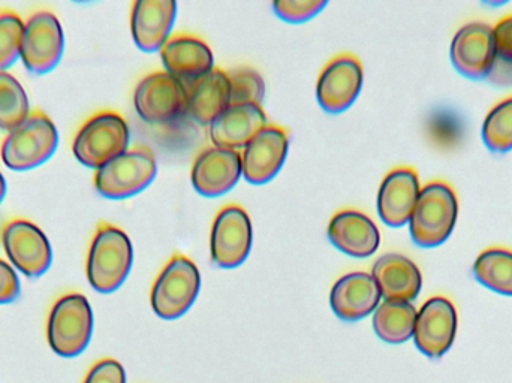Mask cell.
I'll return each instance as SVG.
<instances>
[{
  "instance_id": "34",
  "label": "cell",
  "mask_w": 512,
  "mask_h": 383,
  "mask_svg": "<svg viewBox=\"0 0 512 383\" xmlns=\"http://www.w3.org/2000/svg\"><path fill=\"white\" fill-rule=\"evenodd\" d=\"M20 297V280L14 268L0 259V304L12 303Z\"/></svg>"
},
{
  "instance_id": "3",
  "label": "cell",
  "mask_w": 512,
  "mask_h": 383,
  "mask_svg": "<svg viewBox=\"0 0 512 383\" xmlns=\"http://www.w3.org/2000/svg\"><path fill=\"white\" fill-rule=\"evenodd\" d=\"M459 216V199L450 185L432 182L421 189L409 231L417 246H441L450 238Z\"/></svg>"
},
{
  "instance_id": "16",
  "label": "cell",
  "mask_w": 512,
  "mask_h": 383,
  "mask_svg": "<svg viewBox=\"0 0 512 383\" xmlns=\"http://www.w3.org/2000/svg\"><path fill=\"white\" fill-rule=\"evenodd\" d=\"M242 174V155L237 150L210 147L195 159L192 185L201 195L213 198L230 192Z\"/></svg>"
},
{
  "instance_id": "18",
  "label": "cell",
  "mask_w": 512,
  "mask_h": 383,
  "mask_svg": "<svg viewBox=\"0 0 512 383\" xmlns=\"http://www.w3.org/2000/svg\"><path fill=\"white\" fill-rule=\"evenodd\" d=\"M174 0H138L132 5L131 30L140 50L153 53L162 50L176 21Z\"/></svg>"
},
{
  "instance_id": "31",
  "label": "cell",
  "mask_w": 512,
  "mask_h": 383,
  "mask_svg": "<svg viewBox=\"0 0 512 383\" xmlns=\"http://www.w3.org/2000/svg\"><path fill=\"white\" fill-rule=\"evenodd\" d=\"M231 83V105H259L265 95V83L259 72L242 68L228 74Z\"/></svg>"
},
{
  "instance_id": "33",
  "label": "cell",
  "mask_w": 512,
  "mask_h": 383,
  "mask_svg": "<svg viewBox=\"0 0 512 383\" xmlns=\"http://www.w3.org/2000/svg\"><path fill=\"white\" fill-rule=\"evenodd\" d=\"M83 383H126L125 369L116 360H102L90 369Z\"/></svg>"
},
{
  "instance_id": "32",
  "label": "cell",
  "mask_w": 512,
  "mask_h": 383,
  "mask_svg": "<svg viewBox=\"0 0 512 383\" xmlns=\"http://www.w3.org/2000/svg\"><path fill=\"white\" fill-rule=\"evenodd\" d=\"M327 6V0H276L273 9L277 17L288 23H304L318 15Z\"/></svg>"
},
{
  "instance_id": "12",
  "label": "cell",
  "mask_w": 512,
  "mask_h": 383,
  "mask_svg": "<svg viewBox=\"0 0 512 383\" xmlns=\"http://www.w3.org/2000/svg\"><path fill=\"white\" fill-rule=\"evenodd\" d=\"M363 66L354 54H340L322 69L316 84V98L327 113L348 110L363 87Z\"/></svg>"
},
{
  "instance_id": "21",
  "label": "cell",
  "mask_w": 512,
  "mask_h": 383,
  "mask_svg": "<svg viewBox=\"0 0 512 383\" xmlns=\"http://www.w3.org/2000/svg\"><path fill=\"white\" fill-rule=\"evenodd\" d=\"M331 243L354 258L372 256L381 244L378 226L367 214L355 210L337 213L328 225Z\"/></svg>"
},
{
  "instance_id": "22",
  "label": "cell",
  "mask_w": 512,
  "mask_h": 383,
  "mask_svg": "<svg viewBox=\"0 0 512 383\" xmlns=\"http://www.w3.org/2000/svg\"><path fill=\"white\" fill-rule=\"evenodd\" d=\"M267 126L259 105H231L210 125V138L219 149H245Z\"/></svg>"
},
{
  "instance_id": "1",
  "label": "cell",
  "mask_w": 512,
  "mask_h": 383,
  "mask_svg": "<svg viewBox=\"0 0 512 383\" xmlns=\"http://www.w3.org/2000/svg\"><path fill=\"white\" fill-rule=\"evenodd\" d=\"M134 261V249L125 231L101 223L87 253V279L95 291L110 294L125 282Z\"/></svg>"
},
{
  "instance_id": "35",
  "label": "cell",
  "mask_w": 512,
  "mask_h": 383,
  "mask_svg": "<svg viewBox=\"0 0 512 383\" xmlns=\"http://www.w3.org/2000/svg\"><path fill=\"white\" fill-rule=\"evenodd\" d=\"M6 193V182L5 177L0 173V204H2L3 198H5Z\"/></svg>"
},
{
  "instance_id": "9",
  "label": "cell",
  "mask_w": 512,
  "mask_h": 383,
  "mask_svg": "<svg viewBox=\"0 0 512 383\" xmlns=\"http://www.w3.org/2000/svg\"><path fill=\"white\" fill-rule=\"evenodd\" d=\"M0 238L9 261L24 276L47 273L53 253L47 235L38 225L24 219L9 220L2 226Z\"/></svg>"
},
{
  "instance_id": "25",
  "label": "cell",
  "mask_w": 512,
  "mask_h": 383,
  "mask_svg": "<svg viewBox=\"0 0 512 383\" xmlns=\"http://www.w3.org/2000/svg\"><path fill=\"white\" fill-rule=\"evenodd\" d=\"M417 309L408 301H385L373 316L376 336L390 345H400L414 337Z\"/></svg>"
},
{
  "instance_id": "29",
  "label": "cell",
  "mask_w": 512,
  "mask_h": 383,
  "mask_svg": "<svg viewBox=\"0 0 512 383\" xmlns=\"http://www.w3.org/2000/svg\"><path fill=\"white\" fill-rule=\"evenodd\" d=\"M495 63L487 80L496 86H512V14L493 27Z\"/></svg>"
},
{
  "instance_id": "28",
  "label": "cell",
  "mask_w": 512,
  "mask_h": 383,
  "mask_svg": "<svg viewBox=\"0 0 512 383\" xmlns=\"http://www.w3.org/2000/svg\"><path fill=\"white\" fill-rule=\"evenodd\" d=\"M483 141L493 153L511 152L512 150V96L498 102L483 123Z\"/></svg>"
},
{
  "instance_id": "11",
  "label": "cell",
  "mask_w": 512,
  "mask_h": 383,
  "mask_svg": "<svg viewBox=\"0 0 512 383\" xmlns=\"http://www.w3.org/2000/svg\"><path fill=\"white\" fill-rule=\"evenodd\" d=\"M252 223L242 207L228 205L219 211L210 235L212 259L218 267L236 268L249 256L252 247Z\"/></svg>"
},
{
  "instance_id": "6",
  "label": "cell",
  "mask_w": 512,
  "mask_h": 383,
  "mask_svg": "<svg viewBox=\"0 0 512 383\" xmlns=\"http://www.w3.org/2000/svg\"><path fill=\"white\" fill-rule=\"evenodd\" d=\"M156 158L149 147H134L96 170L95 188L105 198L125 199L155 180Z\"/></svg>"
},
{
  "instance_id": "7",
  "label": "cell",
  "mask_w": 512,
  "mask_h": 383,
  "mask_svg": "<svg viewBox=\"0 0 512 383\" xmlns=\"http://www.w3.org/2000/svg\"><path fill=\"white\" fill-rule=\"evenodd\" d=\"M197 265L183 255L173 256L152 288V307L159 318L173 321L185 315L200 294Z\"/></svg>"
},
{
  "instance_id": "5",
  "label": "cell",
  "mask_w": 512,
  "mask_h": 383,
  "mask_svg": "<svg viewBox=\"0 0 512 383\" xmlns=\"http://www.w3.org/2000/svg\"><path fill=\"white\" fill-rule=\"evenodd\" d=\"M93 334V312L81 294L60 297L51 307L47 322L50 348L63 358L83 354Z\"/></svg>"
},
{
  "instance_id": "20",
  "label": "cell",
  "mask_w": 512,
  "mask_h": 383,
  "mask_svg": "<svg viewBox=\"0 0 512 383\" xmlns=\"http://www.w3.org/2000/svg\"><path fill=\"white\" fill-rule=\"evenodd\" d=\"M161 57L168 74L185 86L212 72L215 65L209 45L194 35H176L168 39L162 47Z\"/></svg>"
},
{
  "instance_id": "14",
  "label": "cell",
  "mask_w": 512,
  "mask_h": 383,
  "mask_svg": "<svg viewBox=\"0 0 512 383\" xmlns=\"http://www.w3.org/2000/svg\"><path fill=\"white\" fill-rule=\"evenodd\" d=\"M451 62L469 80L489 78L495 63L493 27L478 21L465 24L451 42Z\"/></svg>"
},
{
  "instance_id": "8",
  "label": "cell",
  "mask_w": 512,
  "mask_h": 383,
  "mask_svg": "<svg viewBox=\"0 0 512 383\" xmlns=\"http://www.w3.org/2000/svg\"><path fill=\"white\" fill-rule=\"evenodd\" d=\"M63 50L65 38L56 15L38 11L24 21L20 59L27 71L36 75L48 74L59 65Z\"/></svg>"
},
{
  "instance_id": "23",
  "label": "cell",
  "mask_w": 512,
  "mask_h": 383,
  "mask_svg": "<svg viewBox=\"0 0 512 383\" xmlns=\"http://www.w3.org/2000/svg\"><path fill=\"white\" fill-rule=\"evenodd\" d=\"M372 277L385 301H408L418 297L423 276L420 268L400 253H387L373 265Z\"/></svg>"
},
{
  "instance_id": "24",
  "label": "cell",
  "mask_w": 512,
  "mask_h": 383,
  "mask_svg": "<svg viewBox=\"0 0 512 383\" xmlns=\"http://www.w3.org/2000/svg\"><path fill=\"white\" fill-rule=\"evenodd\" d=\"M186 111L201 125H212L216 117L231 107V83L227 72L213 69L186 86Z\"/></svg>"
},
{
  "instance_id": "19",
  "label": "cell",
  "mask_w": 512,
  "mask_h": 383,
  "mask_svg": "<svg viewBox=\"0 0 512 383\" xmlns=\"http://www.w3.org/2000/svg\"><path fill=\"white\" fill-rule=\"evenodd\" d=\"M381 301V291L372 274L349 273L334 283L330 294L331 309L337 318L357 322L375 312Z\"/></svg>"
},
{
  "instance_id": "30",
  "label": "cell",
  "mask_w": 512,
  "mask_h": 383,
  "mask_svg": "<svg viewBox=\"0 0 512 383\" xmlns=\"http://www.w3.org/2000/svg\"><path fill=\"white\" fill-rule=\"evenodd\" d=\"M24 21L15 12H0V71L11 68L20 57Z\"/></svg>"
},
{
  "instance_id": "17",
  "label": "cell",
  "mask_w": 512,
  "mask_h": 383,
  "mask_svg": "<svg viewBox=\"0 0 512 383\" xmlns=\"http://www.w3.org/2000/svg\"><path fill=\"white\" fill-rule=\"evenodd\" d=\"M420 177L414 168L400 167L387 174L378 193V213L391 228H402L411 220L420 196Z\"/></svg>"
},
{
  "instance_id": "26",
  "label": "cell",
  "mask_w": 512,
  "mask_h": 383,
  "mask_svg": "<svg viewBox=\"0 0 512 383\" xmlns=\"http://www.w3.org/2000/svg\"><path fill=\"white\" fill-rule=\"evenodd\" d=\"M474 276L490 291L512 297V250L490 247L474 264Z\"/></svg>"
},
{
  "instance_id": "2",
  "label": "cell",
  "mask_w": 512,
  "mask_h": 383,
  "mask_svg": "<svg viewBox=\"0 0 512 383\" xmlns=\"http://www.w3.org/2000/svg\"><path fill=\"white\" fill-rule=\"evenodd\" d=\"M57 146L59 132L53 120L41 110H33L3 138L0 156L11 170L29 171L47 162Z\"/></svg>"
},
{
  "instance_id": "27",
  "label": "cell",
  "mask_w": 512,
  "mask_h": 383,
  "mask_svg": "<svg viewBox=\"0 0 512 383\" xmlns=\"http://www.w3.org/2000/svg\"><path fill=\"white\" fill-rule=\"evenodd\" d=\"M30 114L29 98L17 78L0 71V129L11 131Z\"/></svg>"
},
{
  "instance_id": "13",
  "label": "cell",
  "mask_w": 512,
  "mask_h": 383,
  "mask_svg": "<svg viewBox=\"0 0 512 383\" xmlns=\"http://www.w3.org/2000/svg\"><path fill=\"white\" fill-rule=\"evenodd\" d=\"M457 333V310L445 297L427 300L417 313L414 340L426 357L438 360L453 346Z\"/></svg>"
},
{
  "instance_id": "15",
  "label": "cell",
  "mask_w": 512,
  "mask_h": 383,
  "mask_svg": "<svg viewBox=\"0 0 512 383\" xmlns=\"http://www.w3.org/2000/svg\"><path fill=\"white\" fill-rule=\"evenodd\" d=\"M289 134L285 128L267 125L245 147L242 171L252 185H264L279 173L288 155Z\"/></svg>"
},
{
  "instance_id": "10",
  "label": "cell",
  "mask_w": 512,
  "mask_h": 383,
  "mask_svg": "<svg viewBox=\"0 0 512 383\" xmlns=\"http://www.w3.org/2000/svg\"><path fill=\"white\" fill-rule=\"evenodd\" d=\"M188 90L168 72H153L138 83L134 107L147 123H168L186 111Z\"/></svg>"
},
{
  "instance_id": "4",
  "label": "cell",
  "mask_w": 512,
  "mask_h": 383,
  "mask_svg": "<svg viewBox=\"0 0 512 383\" xmlns=\"http://www.w3.org/2000/svg\"><path fill=\"white\" fill-rule=\"evenodd\" d=\"M129 126L120 114L101 111L86 120L72 143L75 158L84 167L99 170L128 152Z\"/></svg>"
}]
</instances>
